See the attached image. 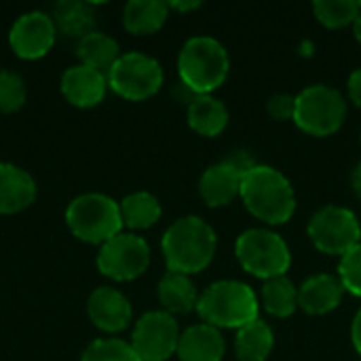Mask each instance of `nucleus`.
Listing matches in <instances>:
<instances>
[{
  "mask_svg": "<svg viewBox=\"0 0 361 361\" xmlns=\"http://www.w3.org/2000/svg\"><path fill=\"white\" fill-rule=\"evenodd\" d=\"M161 250L171 273H201L216 254V233L205 220L186 216L165 231Z\"/></svg>",
  "mask_w": 361,
  "mask_h": 361,
  "instance_id": "f257e3e1",
  "label": "nucleus"
},
{
  "mask_svg": "<svg viewBox=\"0 0 361 361\" xmlns=\"http://www.w3.org/2000/svg\"><path fill=\"white\" fill-rule=\"evenodd\" d=\"M239 197L250 214L267 224H283L296 209L290 180L269 165H256L241 178Z\"/></svg>",
  "mask_w": 361,
  "mask_h": 361,
  "instance_id": "f03ea898",
  "label": "nucleus"
},
{
  "mask_svg": "<svg viewBox=\"0 0 361 361\" xmlns=\"http://www.w3.org/2000/svg\"><path fill=\"white\" fill-rule=\"evenodd\" d=\"M199 317L214 328L241 330L258 319V298L254 290L241 281H216L197 302Z\"/></svg>",
  "mask_w": 361,
  "mask_h": 361,
  "instance_id": "7ed1b4c3",
  "label": "nucleus"
},
{
  "mask_svg": "<svg viewBox=\"0 0 361 361\" xmlns=\"http://www.w3.org/2000/svg\"><path fill=\"white\" fill-rule=\"evenodd\" d=\"M228 53L212 36H195L184 42L178 57L180 82L197 95H209L228 76Z\"/></svg>",
  "mask_w": 361,
  "mask_h": 361,
  "instance_id": "20e7f679",
  "label": "nucleus"
},
{
  "mask_svg": "<svg viewBox=\"0 0 361 361\" xmlns=\"http://www.w3.org/2000/svg\"><path fill=\"white\" fill-rule=\"evenodd\" d=\"M66 224L76 239L95 245H104L121 235L125 226L121 205L102 192H87L72 199L66 209Z\"/></svg>",
  "mask_w": 361,
  "mask_h": 361,
  "instance_id": "39448f33",
  "label": "nucleus"
},
{
  "mask_svg": "<svg viewBox=\"0 0 361 361\" xmlns=\"http://www.w3.org/2000/svg\"><path fill=\"white\" fill-rule=\"evenodd\" d=\"M235 254L250 275L264 281L273 277H283L292 264L288 243L277 233L264 228H250L239 235L235 243Z\"/></svg>",
  "mask_w": 361,
  "mask_h": 361,
  "instance_id": "423d86ee",
  "label": "nucleus"
},
{
  "mask_svg": "<svg viewBox=\"0 0 361 361\" xmlns=\"http://www.w3.org/2000/svg\"><path fill=\"white\" fill-rule=\"evenodd\" d=\"M347 114V104L341 91L328 85L307 87L296 95L294 123L311 135L324 137L341 129Z\"/></svg>",
  "mask_w": 361,
  "mask_h": 361,
  "instance_id": "0eeeda50",
  "label": "nucleus"
},
{
  "mask_svg": "<svg viewBox=\"0 0 361 361\" xmlns=\"http://www.w3.org/2000/svg\"><path fill=\"white\" fill-rule=\"evenodd\" d=\"M108 87L125 99L142 102L152 97L163 85L161 63L144 53H125L106 74Z\"/></svg>",
  "mask_w": 361,
  "mask_h": 361,
  "instance_id": "6e6552de",
  "label": "nucleus"
},
{
  "mask_svg": "<svg viewBox=\"0 0 361 361\" xmlns=\"http://www.w3.org/2000/svg\"><path fill=\"white\" fill-rule=\"evenodd\" d=\"M309 237L324 254L345 256L361 243V224L351 209L328 205L311 218Z\"/></svg>",
  "mask_w": 361,
  "mask_h": 361,
  "instance_id": "1a4fd4ad",
  "label": "nucleus"
},
{
  "mask_svg": "<svg viewBox=\"0 0 361 361\" xmlns=\"http://www.w3.org/2000/svg\"><path fill=\"white\" fill-rule=\"evenodd\" d=\"M150 264V247L148 243L133 235L121 233L106 241L97 254V269L102 275L114 281H133Z\"/></svg>",
  "mask_w": 361,
  "mask_h": 361,
  "instance_id": "9d476101",
  "label": "nucleus"
},
{
  "mask_svg": "<svg viewBox=\"0 0 361 361\" xmlns=\"http://www.w3.org/2000/svg\"><path fill=\"white\" fill-rule=\"evenodd\" d=\"M180 328L167 311H150L142 315L131 334V345L142 361H167L178 353Z\"/></svg>",
  "mask_w": 361,
  "mask_h": 361,
  "instance_id": "9b49d317",
  "label": "nucleus"
},
{
  "mask_svg": "<svg viewBox=\"0 0 361 361\" xmlns=\"http://www.w3.org/2000/svg\"><path fill=\"white\" fill-rule=\"evenodd\" d=\"M55 36L57 27L51 15L44 11H27L13 23L8 32V44L17 57L38 59L51 51Z\"/></svg>",
  "mask_w": 361,
  "mask_h": 361,
  "instance_id": "f8f14e48",
  "label": "nucleus"
},
{
  "mask_svg": "<svg viewBox=\"0 0 361 361\" xmlns=\"http://www.w3.org/2000/svg\"><path fill=\"white\" fill-rule=\"evenodd\" d=\"M87 313L93 326L108 334L123 332L131 324V315H133L127 296L116 288H108V286H102L91 292L87 302Z\"/></svg>",
  "mask_w": 361,
  "mask_h": 361,
  "instance_id": "ddd939ff",
  "label": "nucleus"
},
{
  "mask_svg": "<svg viewBox=\"0 0 361 361\" xmlns=\"http://www.w3.org/2000/svg\"><path fill=\"white\" fill-rule=\"evenodd\" d=\"M61 93L76 108H93L106 97L108 78L106 74L89 66H72L61 74Z\"/></svg>",
  "mask_w": 361,
  "mask_h": 361,
  "instance_id": "4468645a",
  "label": "nucleus"
},
{
  "mask_svg": "<svg viewBox=\"0 0 361 361\" xmlns=\"http://www.w3.org/2000/svg\"><path fill=\"white\" fill-rule=\"evenodd\" d=\"M241 178L243 173L224 159L222 163H216L203 171L199 192L209 207L228 205L241 190Z\"/></svg>",
  "mask_w": 361,
  "mask_h": 361,
  "instance_id": "2eb2a0df",
  "label": "nucleus"
},
{
  "mask_svg": "<svg viewBox=\"0 0 361 361\" xmlns=\"http://www.w3.org/2000/svg\"><path fill=\"white\" fill-rule=\"evenodd\" d=\"M36 199L34 178L13 165L0 163V214H17L30 207Z\"/></svg>",
  "mask_w": 361,
  "mask_h": 361,
  "instance_id": "dca6fc26",
  "label": "nucleus"
},
{
  "mask_svg": "<svg viewBox=\"0 0 361 361\" xmlns=\"http://www.w3.org/2000/svg\"><path fill=\"white\" fill-rule=\"evenodd\" d=\"M224 349V338L218 328L197 324L180 334L176 355L182 361H222Z\"/></svg>",
  "mask_w": 361,
  "mask_h": 361,
  "instance_id": "f3484780",
  "label": "nucleus"
},
{
  "mask_svg": "<svg viewBox=\"0 0 361 361\" xmlns=\"http://www.w3.org/2000/svg\"><path fill=\"white\" fill-rule=\"evenodd\" d=\"M343 283L332 275H313L298 288V305L311 315H326L343 300Z\"/></svg>",
  "mask_w": 361,
  "mask_h": 361,
  "instance_id": "a211bd4d",
  "label": "nucleus"
},
{
  "mask_svg": "<svg viewBox=\"0 0 361 361\" xmlns=\"http://www.w3.org/2000/svg\"><path fill=\"white\" fill-rule=\"evenodd\" d=\"M188 125L192 131L205 137H216L228 125L226 106L214 95H197L186 110Z\"/></svg>",
  "mask_w": 361,
  "mask_h": 361,
  "instance_id": "6ab92c4d",
  "label": "nucleus"
},
{
  "mask_svg": "<svg viewBox=\"0 0 361 361\" xmlns=\"http://www.w3.org/2000/svg\"><path fill=\"white\" fill-rule=\"evenodd\" d=\"M159 300L169 315L173 313L184 315V313L197 311L199 294L188 275L167 271V275L159 283Z\"/></svg>",
  "mask_w": 361,
  "mask_h": 361,
  "instance_id": "aec40b11",
  "label": "nucleus"
},
{
  "mask_svg": "<svg viewBox=\"0 0 361 361\" xmlns=\"http://www.w3.org/2000/svg\"><path fill=\"white\" fill-rule=\"evenodd\" d=\"M76 55H78L82 66H89V68H93V70H97L102 74H108L110 68L121 57V49H118V42L112 36L93 30L91 34H87L85 38L78 40Z\"/></svg>",
  "mask_w": 361,
  "mask_h": 361,
  "instance_id": "412c9836",
  "label": "nucleus"
},
{
  "mask_svg": "<svg viewBox=\"0 0 361 361\" xmlns=\"http://www.w3.org/2000/svg\"><path fill=\"white\" fill-rule=\"evenodd\" d=\"M169 15V4L163 0H131L125 4L123 23L131 34H152L163 27Z\"/></svg>",
  "mask_w": 361,
  "mask_h": 361,
  "instance_id": "4be33fe9",
  "label": "nucleus"
},
{
  "mask_svg": "<svg viewBox=\"0 0 361 361\" xmlns=\"http://www.w3.org/2000/svg\"><path fill=\"white\" fill-rule=\"evenodd\" d=\"M53 23L59 32L72 36V38H85L93 32L95 25V13L89 2L82 0H61L53 8Z\"/></svg>",
  "mask_w": 361,
  "mask_h": 361,
  "instance_id": "5701e85b",
  "label": "nucleus"
},
{
  "mask_svg": "<svg viewBox=\"0 0 361 361\" xmlns=\"http://www.w3.org/2000/svg\"><path fill=\"white\" fill-rule=\"evenodd\" d=\"M273 345H275L273 330L260 319L237 330L235 351L239 361H267L273 351Z\"/></svg>",
  "mask_w": 361,
  "mask_h": 361,
  "instance_id": "b1692460",
  "label": "nucleus"
},
{
  "mask_svg": "<svg viewBox=\"0 0 361 361\" xmlns=\"http://www.w3.org/2000/svg\"><path fill=\"white\" fill-rule=\"evenodd\" d=\"M118 205H121L123 224L133 231L150 228L161 218V203L150 192H131Z\"/></svg>",
  "mask_w": 361,
  "mask_h": 361,
  "instance_id": "393cba45",
  "label": "nucleus"
},
{
  "mask_svg": "<svg viewBox=\"0 0 361 361\" xmlns=\"http://www.w3.org/2000/svg\"><path fill=\"white\" fill-rule=\"evenodd\" d=\"M262 305L275 317H290L298 307V288L286 275L267 279L262 286Z\"/></svg>",
  "mask_w": 361,
  "mask_h": 361,
  "instance_id": "a878e982",
  "label": "nucleus"
},
{
  "mask_svg": "<svg viewBox=\"0 0 361 361\" xmlns=\"http://www.w3.org/2000/svg\"><path fill=\"white\" fill-rule=\"evenodd\" d=\"M317 19L328 27H345L355 23L361 13L360 0H317L313 4Z\"/></svg>",
  "mask_w": 361,
  "mask_h": 361,
  "instance_id": "bb28decb",
  "label": "nucleus"
},
{
  "mask_svg": "<svg viewBox=\"0 0 361 361\" xmlns=\"http://www.w3.org/2000/svg\"><path fill=\"white\" fill-rule=\"evenodd\" d=\"M80 361H142L131 343L121 338H97L93 341Z\"/></svg>",
  "mask_w": 361,
  "mask_h": 361,
  "instance_id": "cd10ccee",
  "label": "nucleus"
},
{
  "mask_svg": "<svg viewBox=\"0 0 361 361\" xmlns=\"http://www.w3.org/2000/svg\"><path fill=\"white\" fill-rule=\"evenodd\" d=\"M25 82L17 72L0 70V112H17L25 104Z\"/></svg>",
  "mask_w": 361,
  "mask_h": 361,
  "instance_id": "c85d7f7f",
  "label": "nucleus"
},
{
  "mask_svg": "<svg viewBox=\"0 0 361 361\" xmlns=\"http://www.w3.org/2000/svg\"><path fill=\"white\" fill-rule=\"evenodd\" d=\"M338 279L347 292H351L353 296H361V243L343 256L338 267Z\"/></svg>",
  "mask_w": 361,
  "mask_h": 361,
  "instance_id": "c756f323",
  "label": "nucleus"
},
{
  "mask_svg": "<svg viewBox=\"0 0 361 361\" xmlns=\"http://www.w3.org/2000/svg\"><path fill=\"white\" fill-rule=\"evenodd\" d=\"M294 110H296V97L288 95V93H277L269 99V112L273 118L277 121H288L294 118Z\"/></svg>",
  "mask_w": 361,
  "mask_h": 361,
  "instance_id": "7c9ffc66",
  "label": "nucleus"
},
{
  "mask_svg": "<svg viewBox=\"0 0 361 361\" xmlns=\"http://www.w3.org/2000/svg\"><path fill=\"white\" fill-rule=\"evenodd\" d=\"M349 95H351V99L361 108V68H357L349 76Z\"/></svg>",
  "mask_w": 361,
  "mask_h": 361,
  "instance_id": "2f4dec72",
  "label": "nucleus"
},
{
  "mask_svg": "<svg viewBox=\"0 0 361 361\" xmlns=\"http://www.w3.org/2000/svg\"><path fill=\"white\" fill-rule=\"evenodd\" d=\"M351 338H353V345H355L357 353L361 355V309L357 311L355 319H353V326H351Z\"/></svg>",
  "mask_w": 361,
  "mask_h": 361,
  "instance_id": "473e14b6",
  "label": "nucleus"
},
{
  "mask_svg": "<svg viewBox=\"0 0 361 361\" xmlns=\"http://www.w3.org/2000/svg\"><path fill=\"white\" fill-rule=\"evenodd\" d=\"M201 6V2H169V8H176V11H192Z\"/></svg>",
  "mask_w": 361,
  "mask_h": 361,
  "instance_id": "72a5a7b5",
  "label": "nucleus"
},
{
  "mask_svg": "<svg viewBox=\"0 0 361 361\" xmlns=\"http://www.w3.org/2000/svg\"><path fill=\"white\" fill-rule=\"evenodd\" d=\"M353 188H355V192L360 195L361 199V163L355 167V171H353Z\"/></svg>",
  "mask_w": 361,
  "mask_h": 361,
  "instance_id": "f704fd0d",
  "label": "nucleus"
},
{
  "mask_svg": "<svg viewBox=\"0 0 361 361\" xmlns=\"http://www.w3.org/2000/svg\"><path fill=\"white\" fill-rule=\"evenodd\" d=\"M353 32H355V38L361 42V13L360 17L355 19V23H353Z\"/></svg>",
  "mask_w": 361,
  "mask_h": 361,
  "instance_id": "c9c22d12",
  "label": "nucleus"
},
{
  "mask_svg": "<svg viewBox=\"0 0 361 361\" xmlns=\"http://www.w3.org/2000/svg\"><path fill=\"white\" fill-rule=\"evenodd\" d=\"M360 140H361V133H360Z\"/></svg>",
  "mask_w": 361,
  "mask_h": 361,
  "instance_id": "e433bc0d",
  "label": "nucleus"
}]
</instances>
